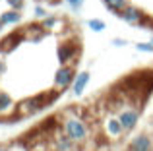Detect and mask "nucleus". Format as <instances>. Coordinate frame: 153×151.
I'll use <instances>...</instances> for the list:
<instances>
[{"label":"nucleus","instance_id":"obj_22","mask_svg":"<svg viewBox=\"0 0 153 151\" xmlns=\"http://www.w3.org/2000/svg\"><path fill=\"white\" fill-rule=\"evenodd\" d=\"M35 16H37V18H47V16H49V14H47V10H45V8H43V6H35Z\"/></svg>","mask_w":153,"mask_h":151},{"label":"nucleus","instance_id":"obj_1","mask_svg":"<svg viewBox=\"0 0 153 151\" xmlns=\"http://www.w3.org/2000/svg\"><path fill=\"white\" fill-rule=\"evenodd\" d=\"M62 130L66 132V136L74 141L76 145H82L87 141L89 138V128H87L85 120L78 114H72V113H66L62 118Z\"/></svg>","mask_w":153,"mask_h":151},{"label":"nucleus","instance_id":"obj_12","mask_svg":"<svg viewBox=\"0 0 153 151\" xmlns=\"http://www.w3.org/2000/svg\"><path fill=\"white\" fill-rule=\"evenodd\" d=\"M19 19H22V14H19V10H6L0 14V21L4 23V25H16V23H19Z\"/></svg>","mask_w":153,"mask_h":151},{"label":"nucleus","instance_id":"obj_6","mask_svg":"<svg viewBox=\"0 0 153 151\" xmlns=\"http://www.w3.org/2000/svg\"><path fill=\"white\" fill-rule=\"evenodd\" d=\"M18 116V103L12 99L10 93L0 91V118H12Z\"/></svg>","mask_w":153,"mask_h":151},{"label":"nucleus","instance_id":"obj_9","mask_svg":"<svg viewBox=\"0 0 153 151\" xmlns=\"http://www.w3.org/2000/svg\"><path fill=\"white\" fill-rule=\"evenodd\" d=\"M51 147H52V151H74L76 144L66 136V132L62 130V132H56L54 136H52Z\"/></svg>","mask_w":153,"mask_h":151},{"label":"nucleus","instance_id":"obj_19","mask_svg":"<svg viewBox=\"0 0 153 151\" xmlns=\"http://www.w3.org/2000/svg\"><path fill=\"white\" fill-rule=\"evenodd\" d=\"M136 49L140 50V53H153V43H138L136 45Z\"/></svg>","mask_w":153,"mask_h":151},{"label":"nucleus","instance_id":"obj_11","mask_svg":"<svg viewBox=\"0 0 153 151\" xmlns=\"http://www.w3.org/2000/svg\"><path fill=\"white\" fill-rule=\"evenodd\" d=\"M89 78H91V74L87 72V70L76 74V79H74V83H72V93H74L76 97H79V95L85 91L87 83H89Z\"/></svg>","mask_w":153,"mask_h":151},{"label":"nucleus","instance_id":"obj_21","mask_svg":"<svg viewBox=\"0 0 153 151\" xmlns=\"http://www.w3.org/2000/svg\"><path fill=\"white\" fill-rule=\"evenodd\" d=\"M111 45H112V47H126L128 41H126V39H120V37H114V39L111 41Z\"/></svg>","mask_w":153,"mask_h":151},{"label":"nucleus","instance_id":"obj_25","mask_svg":"<svg viewBox=\"0 0 153 151\" xmlns=\"http://www.w3.org/2000/svg\"><path fill=\"white\" fill-rule=\"evenodd\" d=\"M0 151H10V147L8 145H0Z\"/></svg>","mask_w":153,"mask_h":151},{"label":"nucleus","instance_id":"obj_15","mask_svg":"<svg viewBox=\"0 0 153 151\" xmlns=\"http://www.w3.org/2000/svg\"><path fill=\"white\" fill-rule=\"evenodd\" d=\"M87 27H89L91 31H95V33H101V31H105V29H107L105 21H103V19H97V18H93V19H87Z\"/></svg>","mask_w":153,"mask_h":151},{"label":"nucleus","instance_id":"obj_14","mask_svg":"<svg viewBox=\"0 0 153 151\" xmlns=\"http://www.w3.org/2000/svg\"><path fill=\"white\" fill-rule=\"evenodd\" d=\"M60 21H62V19L56 18V16H47V18H43L41 25H43V29H45V31H54V27L58 25Z\"/></svg>","mask_w":153,"mask_h":151},{"label":"nucleus","instance_id":"obj_26","mask_svg":"<svg viewBox=\"0 0 153 151\" xmlns=\"http://www.w3.org/2000/svg\"><path fill=\"white\" fill-rule=\"evenodd\" d=\"M151 43H153V37H151Z\"/></svg>","mask_w":153,"mask_h":151},{"label":"nucleus","instance_id":"obj_17","mask_svg":"<svg viewBox=\"0 0 153 151\" xmlns=\"http://www.w3.org/2000/svg\"><path fill=\"white\" fill-rule=\"evenodd\" d=\"M64 2H66L68 6H70V10H72V12H79L85 0H64Z\"/></svg>","mask_w":153,"mask_h":151},{"label":"nucleus","instance_id":"obj_24","mask_svg":"<svg viewBox=\"0 0 153 151\" xmlns=\"http://www.w3.org/2000/svg\"><path fill=\"white\" fill-rule=\"evenodd\" d=\"M10 151H27V149H25V147H22V145L18 144V145H12V147H10Z\"/></svg>","mask_w":153,"mask_h":151},{"label":"nucleus","instance_id":"obj_13","mask_svg":"<svg viewBox=\"0 0 153 151\" xmlns=\"http://www.w3.org/2000/svg\"><path fill=\"white\" fill-rule=\"evenodd\" d=\"M103 4H105L107 10L114 12V14H120V12L128 6V0H103Z\"/></svg>","mask_w":153,"mask_h":151},{"label":"nucleus","instance_id":"obj_3","mask_svg":"<svg viewBox=\"0 0 153 151\" xmlns=\"http://www.w3.org/2000/svg\"><path fill=\"white\" fill-rule=\"evenodd\" d=\"M74 79H76L74 66H70V64H60V68L56 70V74H54V91H56V93H62L64 89L72 87Z\"/></svg>","mask_w":153,"mask_h":151},{"label":"nucleus","instance_id":"obj_8","mask_svg":"<svg viewBox=\"0 0 153 151\" xmlns=\"http://www.w3.org/2000/svg\"><path fill=\"white\" fill-rule=\"evenodd\" d=\"M118 18L124 19L126 23H130V25H140V23L143 21V18H146V14H143V12L140 10L138 6H134V4H128V6L118 14Z\"/></svg>","mask_w":153,"mask_h":151},{"label":"nucleus","instance_id":"obj_2","mask_svg":"<svg viewBox=\"0 0 153 151\" xmlns=\"http://www.w3.org/2000/svg\"><path fill=\"white\" fill-rule=\"evenodd\" d=\"M49 103V99L45 95H35V97H27L22 103H18V116H31L37 114L39 110H43Z\"/></svg>","mask_w":153,"mask_h":151},{"label":"nucleus","instance_id":"obj_23","mask_svg":"<svg viewBox=\"0 0 153 151\" xmlns=\"http://www.w3.org/2000/svg\"><path fill=\"white\" fill-rule=\"evenodd\" d=\"M4 54H6V53L0 49V74H4V70H6V64H4Z\"/></svg>","mask_w":153,"mask_h":151},{"label":"nucleus","instance_id":"obj_10","mask_svg":"<svg viewBox=\"0 0 153 151\" xmlns=\"http://www.w3.org/2000/svg\"><path fill=\"white\" fill-rule=\"evenodd\" d=\"M128 151H153V140L147 134H138L130 140Z\"/></svg>","mask_w":153,"mask_h":151},{"label":"nucleus","instance_id":"obj_4","mask_svg":"<svg viewBox=\"0 0 153 151\" xmlns=\"http://www.w3.org/2000/svg\"><path fill=\"white\" fill-rule=\"evenodd\" d=\"M116 116H118L124 132H132V130L138 126V122H140V110L134 109V107H124V109L118 110Z\"/></svg>","mask_w":153,"mask_h":151},{"label":"nucleus","instance_id":"obj_5","mask_svg":"<svg viewBox=\"0 0 153 151\" xmlns=\"http://www.w3.org/2000/svg\"><path fill=\"white\" fill-rule=\"evenodd\" d=\"M103 132H105V136H107L108 140H118V138H122L124 136V128H122V124H120L118 116H112V114L105 116Z\"/></svg>","mask_w":153,"mask_h":151},{"label":"nucleus","instance_id":"obj_20","mask_svg":"<svg viewBox=\"0 0 153 151\" xmlns=\"http://www.w3.org/2000/svg\"><path fill=\"white\" fill-rule=\"evenodd\" d=\"M6 4L12 10H22L23 8V0H6Z\"/></svg>","mask_w":153,"mask_h":151},{"label":"nucleus","instance_id":"obj_16","mask_svg":"<svg viewBox=\"0 0 153 151\" xmlns=\"http://www.w3.org/2000/svg\"><path fill=\"white\" fill-rule=\"evenodd\" d=\"M18 39L19 37H16V35H10V37H6L2 43H0V49L4 50V53H8V50H12L14 49V45L18 43Z\"/></svg>","mask_w":153,"mask_h":151},{"label":"nucleus","instance_id":"obj_7","mask_svg":"<svg viewBox=\"0 0 153 151\" xmlns=\"http://www.w3.org/2000/svg\"><path fill=\"white\" fill-rule=\"evenodd\" d=\"M79 53V47H76L74 43H60L58 49H56V56H58L60 64H70L76 58V54Z\"/></svg>","mask_w":153,"mask_h":151},{"label":"nucleus","instance_id":"obj_18","mask_svg":"<svg viewBox=\"0 0 153 151\" xmlns=\"http://www.w3.org/2000/svg\"><path fill=\"white\" fill-rule=\"evenodd\" d=\"M27 151H52V147L47 145L45 141H41V144H35V145H31V147H27Z\"/></svg>","mask_w":153,"mask_h":151}]
</instances>
